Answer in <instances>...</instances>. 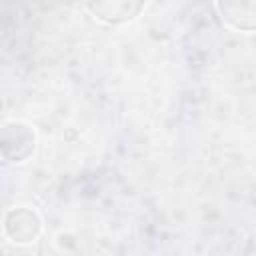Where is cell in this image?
I'll return each mask as SVG.
<instances>
[{"label": "cell", "mask_w": 256, "mask_h": 256, "mask_svg": "<svg viewBox=\"0 0 256 256\" xmlns=\"http://www.w3.org/2000/svg\"><path fill=\"white\" fill-rule=\"evenodd\" d=\"M86 4L96 18L108 24H122L140 14L144 0H86Z\"/></svg>", "instance_id": "7a4b0ae2"}, {"label": "cell", "mask_w": 256, "mask_h": 256, "mask_svg": "<svg viewBox=\"0 0 256 256\" xmlns=\"http://www.w3.org/2000/svg\"><path fill=\"white\" fill-rule=\"evenodd\" d=\"M222 18L238 30L254 28V0H218Z\"/></svg>", "instance_id": "277c9868"}, {"label": "cell", "mask_w": 256, "mask_h": 256, "mask_svg": "<svg viewBox=\"0 0 256 256\" xmlns=\"http://www.w3.org/2000/svg\"><path fill=\"white\" fill-rule=\"evenodd\" d=\"M34 132L26 124L10 122L0 130V154L10 162L26 160L34 150Z\"/></svg>", "instance_id": "6da1fadb"}, {"label": "cell", "mask_w": 256, "mask_h": 256, "mask_svg": "<svg viewBox=\"0 0 256 256\" xmlns=\"http://www.w3.org/2000/svg\"><path fill=\"white\" fill-rule=\"evenodd\" d=\"M6 232L12 242H32L40 232L38 216L28 208H16L6 216Z\"/></svg>", "instance_id": "3957f363"}]
</instances>
